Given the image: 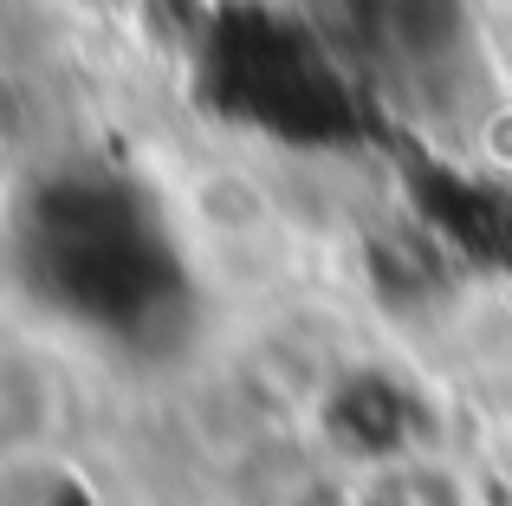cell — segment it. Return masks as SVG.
I'll use <instances>...</instances> for the list:
<instances>
[{"label": "cell", "instance_id": "cell-1", "mask_svg": "<svg viewBox=\"0 0 512 506\" xmlns=\"http://www.w3.org/2000/svg\"><path fill=\"white\" fill-rule=\"evenodd\" d=\"M26 247L46 260V299L104 331H137L175 299V260L163 221L130 202L124 182H59L39 202Z\"/></svg>", "mask_w": 512, "mask_h": 506}]
</instances>
